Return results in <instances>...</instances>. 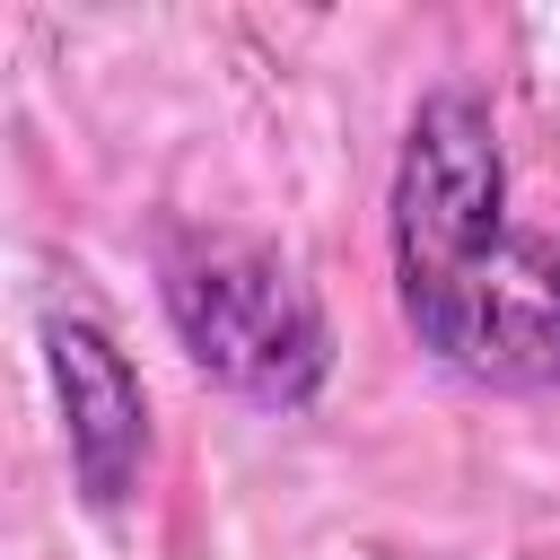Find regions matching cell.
I'll return each mask as SVG.
<instances>
[{
    "label": "cell",
    "instance_id": "6da1fadb",
    "mask_svg": "<svg viewBox=\"0 0 560 560\" xmlns=\"http://www.w3.org/2000/svg\"><path fill=\"white\" fill-rule=\"evenodd\" d=\"M385 262L402 332L481 394H560V236L508 201V149L481 88L411 105L385 184Z\"/></svg>",
    "mask_w": 560,
    "mask_h": 560
},
{
    "label": "cell",
    "instance_id": "7a4b0ae2",
    "mask_svg": "<svg viewBox=\"0 0 560 560\" xmlns=\"http://www.w3.org/2000/svg\"><path fill=\"white\" fill-rule=\"evenodd\" d=\"M158 306L192 359V376H210L228 402L298 420L324 402L341 341L332 315L315 298V280L236 228H158Z\"/></svg>",
    "mask_w": 560,
    "mask_h": 560
},
{
    "label": "cell",
    "instance_id": "3957f363",
    "mask_svg": "<svg viewBox=\"0 0 560 560\" xmlns=\"http://www.w3.org/2000/svg\"><path fill=\"white\" fill-rule=\"evenodd\" d=\"M44 376H52V411H61V455H70V490L96 516H122L149 481V385L131 368V350L96 324L52 306L44 315Z\"/></svg>",
    "mask_w": 560,
    "mask_h": 560
}]
</instances>
